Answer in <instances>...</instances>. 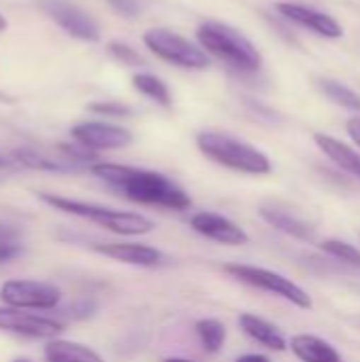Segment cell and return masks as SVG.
Wrapping results in <instances>:
<instances>
[{
  "mask_svg": "<svg viewBox=\"0 0 360 362\" xmlns=\"http://www.w3.org/2000/svg\"><path fill=\"white\" fill-rule=\"evenodd\" d=\"M91 174L136 204L157 206L174 212H182L191 206V197L174 180L155 170L121 163H93Z\"/></svg>",
  "mask_w": 360,
  "mask_h": 362,
  "instance_id": "obj_1",
  "label": "cell"
},
{
  "mask_svg": "<svg viewBox=\"0 0 360 362\" xmlns=\"http://www.w3.org/2000/svg\"><path fill=\"white\" fill-rule=\"evenodd\" d=\"M195 34H197V45L206 53L214 55L216 59L225 62L229 68L238 72L252 74L263 66V57L255 47V42L229 23L204 21L199 23Z\"/></svg>",
  "mask_w": 360,
  "mask_h": 362,
  "instance_id": "obj_2",
  "label": "cell"
},
{
  "mask_svg": "<svg viewBox=\"0 0 360 362\" xmlns=\"http://www.w3.org/2000/svg\"><path fill=\"white\" fill-rule=\"evenodd\" d=\"M195 144L204 157L227 170L250 176H265L272 172V161L263 151L231 134L206 129L197 134Z\"/></svg>",
  "mask_w": 360,
  "mask_h": 362,
  "instance_id": "obj_3",
  "label": "cell"
},
{
  "mask_svg": "<svg viewBox=\"0 0 360 362\" xmlns=\"http://www.w3.org/2000/svg\"><path fill=\"white\" fill-rule=\"evenodd\" d=\"M40 199L49 206H53L59 212L72 214V216H81L87 218L112 233L119 235H144L153 231V221L138 214V212H123V210H112L106 206H95V204H87V202H76L70 197H62V195H49L42 193Z\"/></svg>",
  "mask_w": 360,
  "mask_h": 362,
  "instance_id": "obj_4",
  "label": "cell"
},
{
  "mask_svg": "<svg viewBox=\"0 0 360 362\" xmlns=\"http://www.w3.org/2000/svg\"><path fill=\"white\" fill-rule=\"evenodd\" d=\"M142 42L155 57H159L161 62L172 64L176 68L206 70L210 66V57L199 45H195L187 36L172 32L168 28H153V30L144 32Z\"/></svg>",
  "mask_w": 360,
  "mask_h": 362,
  "instance_id": "obj_5",
  "label": "cell"
},
{
  "mask_svg": "<svg viewBox=\"0 0 360 362\" xmlns=\"http://www.w3.org/2000/svg\"><path fill=\"white\" fill-rule=\"evenodd\" d=\"M225 272L231 278H236L252 288L265 291L269 295H276V297L297 305L299 310H312V305H314L312 297L299 284H295L293 280L284 278L278 272H272L265 267H255V265H244V263H229V265H225Z\"/></svg>",
  "mask_w": 360,
  "mask_h": 362,
  "instance_id": "obj_6",
  "label": "cell"
},
{
  "mask_svg": "<svg viewBox=\"0 0 360 362\" xmlns=\"http://www.w3.org/2000/svg\"><path fill=\"white\" fill-rule=\"evenodd\" d=\"M59 299L62 293L45 282L8 280L0 286V301L17 310H53Z\"/></svg>",
  "mask_w": 360,
  "mask_h": 362,
  "instance_id": "obj_7",
  "label": "cell"
},
{
  "mask_svg": "<svg viewBox=\"0 0 360 362\" xmlns=\"http://www.w3.org/2000/svg\"><path fill=\"white\" fill-rule=\"evenodd\" d=\"M42 8L68 36L85 42L100 40V25L76 4L68 0H42Z\"/></svg>",
  "mask_w": 360,
  "mask_h": 362,
  "instance_id": "obj_8",
  "label": "cell"
},
{
  "mask_svg": "<svg viewBox=\"0 0 360 362\" xmlns=\"http://www.w3.org/2000/svg\"><path fill=\"white\" fill-rule=\"evenodd\" d=\"M72 138L76 144L89 148V151H115V148H125L132 144L134 136L129 129L104 121H85L76 123L70 129Z\"/></svg>",
  "mask_w": 360,
  "mask_h": 362,
  "instance_id": "obj_9",
  "label": "cell"
},
{
  "mask_svg": "<svg viewBox=\"0 0 360 362\" xmlns=\"http://www.w3.org/2000/svg\"><path fill=\"white\" fill-rule=\"evenodd\" d=\"M276 11H278L284 19L293 21V23L299 25V28H306V30L314 32L316 36L331 38V40L344 36L342 23H339L333 15L325 13V11H318V8H314V6L299 4V2H278V4H276Z\"/></svg>",
  "mask_w": 360,
  "mask_h": 362,
  "instance_id": "obj_10",
  "label": "cell"
},
{
  "mask_svg": "<svg viewBox=\"0 0 360 362\" xmlns=\"http://www.w3.org/2000/svg\"><path fill=\"white\" fill-rule=\"evenodd\" d=\"M0 331L34 339H53L64 331V327L57 320L19 312L17 308H0Z\"/></svg>",
  "mask_w": 360,
  "mask_h": 362,
  "instance_id": "obj_11",
  "label": "cell"
},
{
  "mask_svg": "<svg viewBox=\"0 0 360 362\" xmlns=\"http://www.w3.org/2000/svg\"><path fill=\"white\" fill-rule=\"evenodd\" d=\"M191 227L195 233L212 240V242H219V244H225V246H244L248 244V233L238 225L233 223L231 218L223 216V214H216V212H197L191 216Z\"/></svg>",
  "mask_w": 360,
  "mask_h": 362,
  "instance_id": "obj_12",
  "label": "cell"
},
{
  "mask_svg": "<svg viewBox=\"0 0 360 362\" xmlns=\"http://www.w3.org/2000/svg\"><path fill=\"white\" fill-rule=\"evenodd\" d=\"M93 250L102 257L136 267H157L166 261L161 250L146 244H98Z\"/></svg>",
  "mask_w": 360,
  "mask_h": 362,
  "instance_id": "obj_13",
  "label": "cell"
},
{
  "mask_svg": "<svg viewBox=\"0 0 360 362\" xmlns=\"http://www.w3.org/2000/svg\"><path fill=\"white\" fill-rule=\"evenodd\" d=\"M314 142L316 146L344 172L352 174L354 178L360 180V153L354 151L350 144L329 136V134H314Z\"/></svg>",
  "mask_w": 360,
  "mask_h": 362,
  "instance_id": "obj_14",
  "label": "cell"
},
{
  "mask_svg": "<svg viewBox=\"0 0 360 362\" xmlns=\"http://www.w3.org/2000/svg\"><path fill=\"white\" fill-rule=\"evenodd\" d=\"M291 350L301 362H344L339 352L325 339L316 335H293L291 337Z\"/></svg>",
  "mask_w": 360,
  "mask_h": 362,
  "instance_id": "obj_15",
  "label": "cell"
},
{
  "mask_svg": "<svg viewBox=\"0 0 360 362\" xmlns=\"http://www.w3.org/2000/svg\"><path fill=\"white\" fill-rule=\"evenodd\" d=\"M259 214L269 227H274V229H278V231H282V233H286V235H291L295 240H301V242H312L314 240V229L306 221L293 216L291 212H284L280 208L261 206Z\"/></svg>",
  "mask_w": 360,
  "mask_h": 362,
  "instance_id": "obj_16",
  "label": "cell"
},
{
  "mask_svg": "<svg viewBox=\"0 0 360 362\" xmlns=\"http://www.w3.org/2000/svg\"><path fill=\"white\" fill-rule=\"evenodd\" d=\"M240 327L242 331L255 339L257 344L265 346L267 350H274V352H284L289 348L286 339L282 337V333L267 320L255 316V314H242L240 316Z\"/></svg>",
  "mask_w": 360,
  "mask_h": 362,
  "instance_id": "obj_17",
  "label": "cell"
},
{
  "mask_svg": "<svg viewBox=\"0 0 360 362\" xmlns=\"http://www.w3.org/2000/svg\"><path fill=\"white\" fill-rule=\"evenodd\" d=\"M47 362H104L100 354H95L91 348L74 341L55 339L45 348Z\"/></svg>",
  "mask_w": 360,
  "mask_h": 362,
  "instance_id": "obj_18",
  "label": "cell"
},
{
  "mask_svg": "<svg viewBox=\"0 0 360 362\" xmlns=\"http://www.w3.org/2000/svg\"><path fill=\"white\" fill-rule=\"evenodd\" d=\"M132 85L138 93L146 95L155 104H159L163 108L172 106V93H170V87L163 78H159L151 72H136L132 76Z\"/></svg>",
  "mask_w": 360,
  "mask_h": 362,
  "instance_id": "obj_19",
  "label": "cell"
},
{
  "mask_svg": "<svg viewBox=\"0 0 360 362\" xmlns=\"http://www.w3.org/2000/svg\"><path fill=\"white\" fill-rule=\"evenodd\" d=\"M318 87L333 104H337L346 110H352V112H360V95L354 89H350L348 85L333 81V78H323L318 83Z\"/></svg>",
  "mask_w": 360,
  "mask_h": 362,
  "instance_id": "obj_20",
  "label": "cell"
},
{
  "mask_svg": "<svg viewBox=\"0 0 360 362\" xmlns=\"http://www.w3.org/2000/svg\"><path fill=\"white\" fill-rule=\"evenodd\" d=\"M195 333H197V337H199V341H202V346H204V350H206L208 354H216V352L223 348L225 339H227V329H225V325H223L221 320H216V318L197 320Z\"/></svg>",
  "mask_w": 360,
  "mask_h": 362,
  "instance_id": "obj_21",
  "label": "cell"
},
{
  "mask_svg": "<svg viewBox=\"0 0 360 362\" xmlns=\"http://www.w3.org/2000/svg\"><path fill=\"white\" fill-rule=\"evenodd\" d=\"M15 159L21 165H28L32 170H45V172H72V170H76L74 165H70L66 161H57V159L45 157L38 151H30V148H17L15 151Z\"/></svg>",
  "mask_w": 360,
  "mask_h": 362,
  "instance_id": "obj_22",
  "label": "cell"
},
{
  "mask_svg": "<svg viewBox=\"0 0 360 362\" xmlns=\"http://www.w3.org/2000/svg\"><path fill=\"white\" fill-rule=\"evenodd\" d=\"M318 246H320V250L327 252L329 257H333V259H337V261H342V263H346V265H350V267L360 269V250L359 248H354L352 244L342 242V240H325V242H320Z\"/></svg>",
  "mask_w": 360,
  "mask_h": 362,
  "instance_id": "obj_23",
  "label": "cell"
},
{
  "mask_svg": "<svg viewBox=\"0 0 360 362\" xmlns=\"http://www.w3.org/2000/svg\"><path fill=\"white\" fill-rule=\"evenodd\" d=\"M106 53H108L115 62H119V64H123V66H142V64H144L142 55H140L132 45H127V42H123V40H112V42H108V45H106Z\"/></svg>",
  "mask_w": 360,
  "mask_h": 362,
  "instance_id": "obj_24",
  "label": "cell"
},
{
  "mask_svg": "<svg viewBox=\"0 0 360 362\" xmlns=\"http://www.w3.org/2000/svg\"><path fill=\"white\" fill-rule=\"evenodd\" d=\"M87 110L95 115H104V117H129L132 115V108L121 102H91L87 104Z\"/></svg>",
  "mask_w": 360,
  "mask_h": 362,
  "instance_id": "obj_25",
  "label": "cell"
},
{
  "mask_svg": "<svg viewBox=\"0 0 360 362\" xmlns=\"http://www.w3.org/2000/svg\"><path fill=\"white\" fill-rule=\"evenodd\" d=\"M108 6H112L121 17H138L142 11L140 0H106Z\"/></svg>",
  "mask_w": 360,
  "mask_h": 362,
  "instance_id": "obj_26",
  "label": "cell"
},
{
  "mask_svg": "<svg viewBox=\"0 0 360 362\" xmlns=\"http://www.w3.org/2000/svg\"><path fill=\"white\" fill-rule=\"evenodd\" d=\"M19 252H21V246L15 240L13 242H0V263L13 261Z\"/></svg>",
  "mask_w": 360,
  "mask_h": 362,
  "instance_id": "obj_27",
  "label": "cell"
},
{
  "mask_svg": "<svg viewBox=\"0 0 360 362\" xmlns=\"http://www.w3.org/2000/svg\"><path fill=\"white\" fill-rule=\"evenodd\" d=\"M346 134L350 136V140L360 148V115L348 119V123H346Z\"/></svg>",
  "mask_w": 360,
  "mask_h": 362,
  "instance_id": "obj_28",
  "label": "cell"
},
{
  "mask_svg": "<svg viewBox=\"0 0 360 362\" xmlns=\"http://www.w3.org/2000/svg\"><path fill=\"white\" fill-rule=\"evenodd\" d=\"M15 240V229L0 225V242H13Z\"/></svg>",
  "mask_w": 360,
  "mask_h": 362,
  "instance_id": "obj_29",
  "label": "cell"
},
{
  "mask_svg": "<svg viewBox=\"0 0 360 362\" xmlns=\"http://www.w3.org/2000/svg\"><path fill=\"white\" fill-rule=\"evenodd\" d=\"M236 362H269V358L263 356V354H244V356H240Z\"/></svg>",
  "mask_w": 360,
  "mask_h": 362,
  "instance_id": "obj_30",
  "label": "cell"
},
{
  "mask_svg": "<svg viewBox=\"0 0 360 362\" xmlns=\"http://www.w3.org/2000/svg\"><path fill=\"white\" fill-rule=\"evenodd\" d=\"M163 362H193V361H189V358H180V356H172V358H166Z\"/></svg>",
  "mask_w": 360,
  "mask_h": 362,
  "instance_id": "obj_31",
  "label": "cell"
},
{
  "mask_svg": "<svg viewBox=\"0 0 360 362\" xmlns=\"http://www.w3.org/2000/svg\"><path fill=\"white\" fill-rule=\"evenodd\" d=\"M2 30H6V19H4V15L0 13V32H2Z\"/></svg>",
  "mask_w": 360,
  "mask_h": 362,
  "instance_id": "obj_32",
  "label": "cell"
},
{
  "mask_svg": "<svg viewBox=\"0 0 360 362\" xmlns=\"http://www.w3.org/2000/svg\"><path fill=\"white\" fill-rule=\"evenodd\" d=\"M8 165V159H4L2 155H0V168H6Z\"/></svg>",
  "mask_w": 360,
  "mask_h": 362,
  "instance_id": "obj_33",
  "label": "cell"
},
{
  "mask_svg": "<svg viewBox=\"0 0 360 362\" xmlns=\"http://www.w3.org/2000/svg\"><path fill=\"white\" fill-rule=\"evenodd\" d=\"M13 362H32V361H25V358H17V361H13Z\"/></svg>",
  "mask_w": 360,
  "mask_h": 362,
  "instance_id": "obj_34",
  "label": "cell"
}]
</instances>
